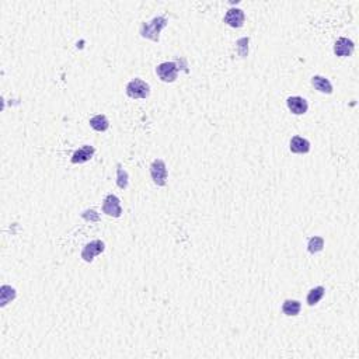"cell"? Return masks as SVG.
I'll list each match as a JSON object with an SVG mask.
<instances>
[{
    "instance_id": "cell-1",
    "label": "cell",
    "mask_w": 359,
    "mask_h": 359,
    "mask_svg": "<svg viewBox=\"0 0 359 359\" xmlns=\"http://www.w3.org/2000/svg\"><path fill=\"white\" fill-rule=\"evenodd\" d=\"M167 25V20L163 16L155 17L150 23H143L140 27V34L143 38L159 42V34Z\"/></svg>"
},
{
    "instance_id": "cell-2",
    "label": "cell",
    "mask_w": 359,
    "mask_h": 359,
    "mask_svg": "<svg viewBox=\"0 0 359 359\" xmlns=\"http://www.w3.org/2000/svg\"><path fill=\"white\" fill-rule=\"evenodd\" d=\"M150 93V87L140 79H133L126 86V94L131 98H146Z\"/></svg>"
},
{
    "instance_id": "cell-3",
    "label": "cell",
    "mask_w": 359,
    "mask_h": 359,
    "mask_svg": "<svg viewBox=\"0 0 359 359\" xmlns=\"http://www.w3.org/2000/svg\"><path fill=\"white\" fill-rule=\"evenodd\" d=\"M150 176L155 181V184H157L159 187H163L167 182V167L166 163L160 159H156L155 162L150 166Z\"/></svg>"
},
{
    "instance_id": "cell-4",
    "label": "cell",
    "mask_w": 359,
    "mask_h": 359,
    "mask_svg": "<svg viewBox=\"0 0 359 359\" xmlns=\"http://www.w3.org/2000/svg\"><path fill=\"white\" fill-rule=\"evenodd\" d=\"M156 73L157 76L166 83H173L177 79L179 74V67L174 62H164L156 67Z\"/></svg>"
},
{
    "instance_id": "cell-5",
    "label": "cell",
    "mask_w": 359,
    "mask_h": 359,
    "mask_svg": "<svg viewBox=\"0 0 359 359\" xmlns=\"http://www.w3.org/2000/svg\"><path fill=\"white\" fill-rule=\"evenodd\" d=\"M103 212L113 218H120L122 215V208H121V202H120L118 196L113 195V194L106 196V199L103 202Z\"/></svg>"
},
{
    "instance_id": "cell-6",
    "label": "cell",
    "mask_w": 359,
    "mask_h": 359,
    "mask_svg": "<svg viewBox=\"0 0 359 359\" xmlns=\"http://www.w3.org/2000/svg\"><path fill=\"white\" fill-rule=\"evenodd\" d=\"M106 250V244L101 240H93L89 244L84 245L82 251V258L86 262H91L94 260V257L101 254Z\"/></svg>"
},
{
    "instance_id": "cell-7",
    "label": "cell",
    "mask_w": 359,
    "mask_h": 359,
    "mask_svg": "<svg viewBox=\"0 0 359 359\" xmlns=\"http://www.w3.org/2000/svg\"><path fill=\"white\" fill-rule=\"evenodd\" d=\"M354 49H355V45H354V42L351 40H348V38H338L337 42H335L334 45V54L337 57H351L352 52H354Z\"/></svg>"
},
{
    "instance_id": "cell-8",
    "label": "cell",
    "mask_w": 359,
    "mask_h": 359,
    "mask_svg": "<svg viewBox=\"0 0 359 359\" xmlns=\"http://www.w3.org/2000/svg\"><path fill=\"white\" fill-rule=\"evenodd\" d=\"M286 104H288V108L296 115H302V114H306L307 113V110H309V104H307V101L304 100L303 97H299V96H295V97H289L288 98V101H286Z\"/></svg>"
},
{
    "instance_id": "cell-9",
    "label": "cell",
    "mask_w": 359,
    "mask_h": 359,
    "mask_svg": "<svg viewBox=\"0 0 359 359\" xmlns=\"http://www.w3.org/2000/svg\"><path fill=\"white\" fill-rule=\"evenodd\" d=\"M225 23L233 28H240L244 24V13L240 8H230L226 16H225Z\"/></svg>"
},
{
    "instance_id": "cell-10",
    "label": "cell",
    "mask_w": 359,
    "mask_h": 359,
    "mask_svg": "<svg viewBox=\"0 0 359 359\" xmlns=\"http://www.w3.org/2000/svg\"><path fill=\"white\" fill-rule=\"evenodd\" d=\"M291 152L296 155H304L310 152V142L307 139L300 138V136H294L291 139Z\"/></svg>"
},
{
    "instance_id": "cell-11",
    "label": "cell",
    "mask_w": 359,
    "mask_h": 359,
    "mask_svg": "<svg viewBox=\"0 0 359 359\" xmlns=\"http://www.w3.org/2000/svg\"><path fill=\"white\" fill-rule=\"evenodd\" d=\"M94 152H96V149L93 146H89V145L80 147V149L76 150L73 153V156H72V163L80 164L89 162L90 159L93 157V155H94Z\"/></svg>"
},
{
    "instance_id": "cell-12",
    "label": "cell",
    "mask_w": 359,
    "mask_h": 359,
    "mask_svg": "<svg viewBox=\"0 0 359 359\" xmlns=\"http://www.w3.org/2000/svg\"><path fill=\"white\" fill-rule=\"evenodd\" d=\"M311 84L314 86V89L318 90L320 93H324V94H331L333 93V84L330 83L328 79L323 77V76H314L311 79Z\"/></svg>"
},
{
    "instance_id": "cell-13",
    "label": "cell",
    "mask_w": 359,
    "mask_h": 359,
    "mask_svg": "<svg viewBox=\"0 0 359 359\" xmlns=\"http://www.w3.org/2000/svg\"><path fill=\"white\" fill-rule=\"evenodd\" d=\"M90 125H91V128L94 129V131L97 132H104L108 129V126H110V122H108V120H107L106 115H96V117H93L91 120H90Z\"/></svg>"
},
{
    "instance_id": "cell-14",
    "label": "cell",
    "mask_w": 359,
    "mask_h": 359,
    "mask_svg": "<svg viewBox=\"0 0 359 359\" xmlns=\"http://www.w3.org/2000/svg\"><path fill=\"white\" fill-rule=\"evenodd\" d=\"M16 298V289H13L11 286L3 285L0 289V304L6 306L8 302H11Z\"/></svg>"
},
{
    "instance_id": "cell-15",
    "label": "cell",
    "mask_w": 359,
    "mask_h": 359,
    "mask_svg": "<svg viewBox=\"0 0 359 359\" xmlns=\"http://www.w3.org/2000/svg\"><path fill=\"white\" fill-rule=\"evenodd\" d=\"M300 309H302V306H300V302H298V300H285L282 304V311L286 316H298Z\"/></svg>"
},
{
    "instance_id": "cell-16",
    "label": "cell",
    "mask_w": 359,
    "mask_h": 359,
    "mask_svg": "<svg viewBox=\"0 0 359 359\" xmlns=\"http://www.w3.org/2000/svg\"><path fill=\"white\" fill-rule=\"evenodd\" d=\"M324 294H326V289H324L323 286H317V288L311 289L309 295H307V303H309V306L317 304V303L323 299Z\"/></svg>"
},
{
    "instance_id": "cell-17",
    "label": "cell",
    "mask_w": 359,
    "mask_h": 359,
    "mask_svg": "<svg viewBox=\"0 0 359 359\" xmlns=\"http://www.w3.org/2000/svg\"><path fill=\"white\" fill-rule=\"evenodd\" d=\"M323 247H324V239L323 237H311L310 240H309V244H307V250L310 251L311 254L314 253H318V251H321L323 250Z\"/></svg>"
},
{
    "instance_id": "cell-18",
    "label": "cell",
    "mask_w": 359,
    "mask_h": 359,
    "mask_svg": "<svg viewBox=\"0 0 359 359\" xmlns=\"http://www.w3.org/2000/svg\"><path fill=\"white\" fill-rule=\"evenodd\" d=\"M117 184L121 189H125L128 187V173L123 170L121 164L117 166Z\"/></svg>"
},
{
    "instance_id": "cell-19",
    "label": "cell",
    "mask_w": 359,
    "mask_h": 359,
    "mask_svg": "<svg viewBox=\"0 0 359 359\" xmlns=\"http://www.w3.org/2000/svg\"><path fill=\"white\" fill-rule=\"evenodd\" d=\"M82 216L86 219V221H93V222H97L100 219V216H98V213L96 211H84L82 213Z\"/></svg>"
}]
</instances>
